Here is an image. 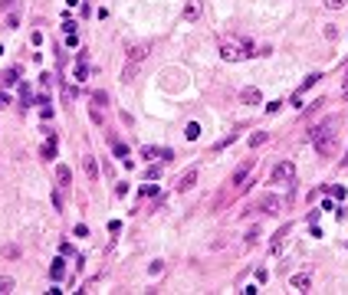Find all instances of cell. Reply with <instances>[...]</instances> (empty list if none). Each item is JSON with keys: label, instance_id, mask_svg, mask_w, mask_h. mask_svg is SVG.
<instances>
[{"label": "cell", "instance_id": "obj_1", "mask_svg": "<svg viewBox=\"0 0 348 295\" xmlns=\"http://www.w3.org/2000/svg\"><path fill=\"white\" fill-rule=\"evenodd\" d=\"M250 56H253V39H246V36H227V39H220V59L240 62V59H250Z\"/></svg>", "mask_w": 348, "mask_h": 295}, {"label": "cell", "instance_id": "obj_2", "mask_svg": "<svg viewBox=\"0 0 348 295\" xmlns=\"http://www.w3.org/2000/svg\"><path fill=\"white\" fill-rule=\"evenodd\" d=\"M309 141L316 145V151L322 157H329L335 151V122H322L316 132H309Z\"/></svg>", "mask_w": 348, "mask_h": 295}, {"label": "cell", "instance_id": "obj_3", "mask_svg": "<svg viewBox=\"0 0 348 295\" xmlns=\"http://www.w3.org/2000/svg\"><path fill=\"white\" fill-rule=\"evenodd\" d=\"M253 164H256L253 157H246V161L240 164L237 171H233V177H230L233 190H246V184H253V180H250V177H253Z\"/></svg>", "mask_w": 348, "mask_h": 295}, {"label": "cell", "instance_id": "obj_4", "mask_svg": "<svg viewBox=\"0 0 348 295\" xmlns=\"http://www.w3.org/2000/svg\"><path fill=\"white\" fill-rule=\"evenodd\" d=\"M293 177H296L293 161H279L276 167H273V184H293Z\"/></svg>", "mask_w": 348, "mask_h": 295}, {"label": "cell", "instance_id": "obj_5", "mask_svg": "<svg viewBox=\"0 0 348 295\" xmlns=\"http://www.w3.org/2000/svg\"><path fill=\"white\" fill-rule=\"evenodd\" d=\"M197 177H200V167H187V171H184L181 177H177V184H174V190H177V194H187L190 187L197 184Z\"/></svg>", "mask_w": 348, "mask_h": 295}, {"label": "cell", "instance_id": "obj_6", "mask_svg": "<svg viewBox=\"0 0 348 295\" xmlns=\"http://www.w3.org/2000/svg\"><path fill=\"white\" fill-rule=\"evenodd\" d=\"M200 13H204V3H200V0H187V3H184V20H187V23L200 20Z\"/></svg>", "mask_w": 348, "mask_h": 295}, {"label": "cell", "instance_id": "obj_7", "mask_svg": "<svg viewBox=\"0 0 348 295\" xmlns=\"http://www.w3.org/2000/svg\"><path fill=\"white\" fill-rule=\"evenodd\" d=\"M49 276H53V282H59L66 276V259L59 256V259H53V266H49Z\"/></svg>", "mask_w": 348, "mask_h": 295}, {"label": "cell", "instance_id": "obj_8", "mask_svg": "<svg viewBox=\"0 0 348 295\" xmlns=\"http://www.w3.org/2000/svg\"><path fill=\"white\" fill-rule=\"evenodd\" d=\"M82 167H86V177H89V180H95V177H99V164H95V157H92V154H86V157H82Z\"/></svg>", "mask_w": 348, "mask_h": 295}, {"label": "cell", "instance_id": "obj_9", "mask_svg": "<svg viewBox=\"0 0 348 295\" xmlns=\"http://www.w3.org/2000/svg\"><path fill=\"white\" fill-rule=\"evenodd\" d=\"M240 99H243L246 105H260L263 95H260V89H243V92H240Z\"/></svg>", "mask_w": 348, "mask_h": 295}, {"label": "cell", "instance_id": "obj_10", "mask_svg": "<svg viewBox=\"0 0 348 295\" xmlns=\"http://www.w3.org/2000/svg\"><path fill=\"white\" fill-rule=\"evenodd\" d=\"M40 154H43V161H49V157L56 154V135H53V132L46 135V145H43V151H40Z\"/></svg>", "mask_w": 348, "mask_h": 295}, {"label": "cell", "instance_id": "obj_11", "mask_svg": "<svg viewBox=\"0 0 348 295\" xmlns=\"http://www.w3.org/2000/svg\"><path fill=\"white\" fill-rule=\"evenodd\" d=\"M260 207L266 210V213H279V207H283V203H279V197H263Z\"/></svg>", "mask_w": 348, "mask_h": 295}, {"label": "cell", "instance_id": "obj_12", "mask_svg": "<svg viewBox=\"0 0 348 295\" xmlns=\"http://www.w3.org/2000/svg\"><path fill=\"white\" fill-rule=\"evenodd\" d=\"M16 79H20V69H7V72H0V86L7 89V86H13Z\"/></svg>", "mask_w": 348, "mask_h": 295}, {"label": "cell", "instance_id": "obj_13", "mask_svg": "<svg viewBox=\"0 0 348 295\" xmlns=\"http://www.w3.org/2000/svg\"><path fill=\"white\" fill-rule=\"evenodd\" d=\"M138 76V62H125V69H122V82H135Z\"/></svg>", "mask_w": 348, "mask_h": 295}, {"label": "cell", "instance_id": "obj_14", "mask_svg": "<svg viewBox=\"0 0 348 295\" xmlns=\"http://www.w3.org/2000/svg\"><path fill=\"white\" fill-rule=\"evenodd\" d=\"M309 286H312L309 276H293V289H296V292H309Z\"/></svg>", "mask_w": 348, "mask_h": 295}, {"label": "cell", "instance_id": "obj_15", "mask_svg": "<svg viewBox=\"0 0 348 295\" xmlns=\"http://www.w3.org/2000/svg\"><path fill=\"white\" fill-rule=\"evenodd\" d=\"M56 180H59V187H66L72 180V171L66 167V164H63V167H56Z\"/></svg>", "mask_w": 348, "mask_h": 295}, {"label": "cell", "instance_id": "obj_16", "mask_svg": "<svg viewBox=\"0 0 348 295\" xmlns=\"http://www.w3.org/2000/svg\"><path fill=\"white\" fill-rule=\"evenodd\" d=\"M142 56H145V46H132L128 56H125V62H142Z\"/></svg>", "mask_w": 348, "mask_h": 295}, {"label": "cell", "instance_id": "obj_17", "mask_svg": "<svg viewBox=\"0 0 348 295\" xmlns=\"http://www.w3.org/2000/svg\"><path fill=\"white\" fill-rule=\"evenodd\" d=\"M16 289V282L10 279V276H0V295H7V292H13Z\"/></svg>", "mask_w": 348, "mask_h": 295}, {"label": "cell", "instance_id": "obj_18", "mask_svg": "<svg viewBox=\"0 0 348 295\" xmlns=\"http://www.w3.org/2000/svg\"><path fill=\"white\" fill-rule=\"evenodd\" d=\"M269 141V135L266 132H256V135H250V148H260V145H266Z\"/></svg>", "mask_w": 348, "mask_h": 295}, {"label": "cell", "instance_id": "obj_19", "mask_svg": "<svg viewBox=\"0 0 348 295\" xmlns=\"http://www.w3.org/2000/svg\"><path fill=\"white\" fill-rule=\"evenodd\" d=\"M184 135H187V141H194V138L200 135V125H197V122H190V125H187V132H184Z\"/></svg>", "mask_w": 348, "mask_h": 295}, {"label": "cell", "instance_id": "obj_20", "mask_svg": "<svg viewBox=\"0 0 348 295\" xmlns=\"http://www.w3.org/2000/svg\"><path fill=\"white\" fill-rule=\"evenodd\" d=\"M105 102H109V95H105V92H95L92 95V105H95V109H102Z\"/></svg>", "mask_w": 348, "mask_h": 295}, {"label": "cell", "instance_id": "obj_21", "mask_svg": "<svg viewBox=\"0 0 348 295\" xmlns=\"http://www.w3.org/2000/svg\"><path fill=\"white\" fill-rule=\"evenodd\" d=\"M319 79H322V76H309L306 82H302V89H299V92H306V89H312V86H316V82H319Z\"/></svg>", "mask_w": 348, "mask_h": 295}, {"label": "cell", "instance_id": "obj_22", "mask_svg": "<svg viewBox=\"0 0 348 295\" xmlns=\"http://www.w3.org/2000/svg\"><path fill=\"white\" fill-rule=\"evenodd\" d=\"M161 269H165V263H161V259H155V263H151V276H161Z\"/></svg>", "mask_w": 348, "mask_h": 295}, {"label": "cell", "instance_id": "obj_23", "mask_svg": "<svg viewBox=\"0 0 348 295\" xmlns=\"http://www.w3.org/2000/svg\"><path fill=\"white\" fill-rule=\"evenodd\" d=\"M286 233H289V226H283V230L276 233V240H273V249H279V243H283V236H286Z\"/></svg>", "mask_w": 348, "mask_h": 295}, {"label": "cell", "instance_id": "obj_24", "mask_svg": "<svg viewBox=\"0 0 348 295\" xmlns=\"http://www.w3.org/2000/svg\"><path fill=\"white\" fill-rule=\"evenodd\" d=\"M325 7H332V10H342V7H345V0H325Z\"/></svg>", "mask_w": 348, "mask_h": 295}, {"label": "cell", "instance_id": "obj_25", "mask_svg": "<svg viewBox=\"0 0 348 295\" xmlns=\"http://www.w3.org/2000/svg\"><path fill=\"white\" fill-rule=\"evenodd\" d=\"M115 154H119V157H125V154H128V148L122 145V141H115Z\"/></svg>", "mask_w": 348, "mask_h": 295}, {"label": "cell", "instance_id": "obj_26", "mask_svg": "<svg viewBox=\"0 0 348 295\" xmlns=\"http://www.w3.org/2000/svg\"><path fill=\"white\" fill-rule=\"evenodd\" d=\"M155 190H158V187H155V184H145V187H142V197H151V194H155Z\"/></svg>", "mask_w": 348, "mask_h": 295}, {"label": "cell", "instance_id": "obj_27", "mask_svg": "<svg viewBox=\"0 0 348 295\" xmlns=\"http://www.w3.org/2000/svg\"><path fill=\"white\" fill-rule=\"evenodd\" d=\"M342 95L348 99V76H345V82H342Z\"/></svg>", "mask_w": 348, "mask_h": 295}, {"label": "cell", "instance_id": "obj_28", "mask_svg": "<svg viewBox=\"0 0 348 295\" xmlns=\"http://www.w3.org/2000/svg\"><path fill=\"white\" fill-rule=\"evenodd\" d=\"M7 102H10V99H7V95H3V92H0V105H7Z\"/></svg>", "mask_w": 348, "mask_h": 295}]
</instances>
